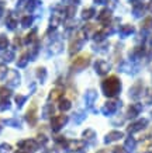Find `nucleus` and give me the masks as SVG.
<instances>
[{"mask_svg":"<svg viewBox=\"0 0 152 153\" xmlns=\"http://www.w3.org/2000/svg\"><path fill=\"white\" fill-rule=\"evenodd\" d=\"M103 91L106 93V96H115L120 91V80L115 76L106 79L103 82Z\"/></svg>","mask_w":152,"mask_h":153,"instance_id":"f257e3e1","label":"nucleus"},{"mask_svg":"<svg viewBox=\"0 0 152 153\" xmlns=\"http://www.w3.org/2000/svg\"><path fill=\"white\" fill-rule=\"evenodd\" d=\"M89 63V58L88 56H79L78 59L75 60L73 65L76 66V68H83V66H86Z\"/></svg>","mask_w":152,"mask_h":153,"instance_id":"f03ea898","label":"nucleus"},{"mask_svg":"<svg viewBox=\"0 0 152 153\" xmlns=\"http://www.w3.org/2000/svg\"><path fill=\"white\" fill-rule=\"evenodd\" d=\"M120 136H121L120 132H113V134L109 135V138H107V142H109V140H113V139H117V138H120Z\"/></svg>","mask_w":152,"mask_h":153,"instance_id":"7ed1b4c3","label":"nucleus"}]
</instances>
